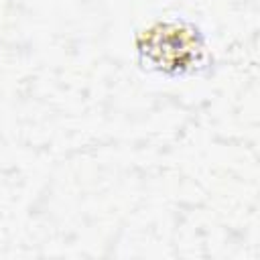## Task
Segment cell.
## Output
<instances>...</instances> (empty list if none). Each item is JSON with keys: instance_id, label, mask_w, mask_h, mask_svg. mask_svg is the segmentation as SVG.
Segmentation results:
<instances>
[{"instance_id": "obj_1", "label": "cell", "mask_w": 260, "mask_h": 260, "mask_svg": "<svg viewBox=\"0 0 260 260\" xmlns=\"http://www.w3.org/2000/svg\"><path fill=\"white\" fill-rule=\"evenodd\" d=\"M140 61L167 77H181L205 65L207 47L195 24L181 18L154 20L136 35Z\"/></svg>"}]
</instances>
